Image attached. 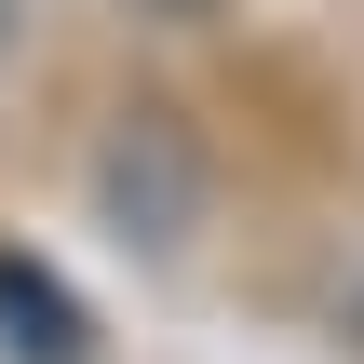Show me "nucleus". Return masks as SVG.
<instances>
[{
  "label": "nucleus",
  "instance_id": "obj_1",
  "mask_svg": "<svg viewBox=\"0 0 364 364\" xmlns=\"http://www.w3.org/2000/svg\"><path fill=\"white\" fill-rule=\"evenodd\" d=\"M95 216H108L135 257H189V230H203V149H189L162 108H135V122L95 149Z\"/></svg>",
  "mask_w": 364,
  "mask_h": 364
},
{
  "label": "nucleus",
  "instance_id": "obj_2",
  "mask_svg": "<svg viewBox=\"0 0 364 364\" xmlns=\"http://www.w3.org/2000/svg\"><path fill=\"white\" fill-rule=\"evenodd\" d=\"M0 351L14 364H81V311H68L54 270H27V257H0Z\"/></svg>",
  "mask_w": 364,
  "mask_h": 364
},
{
  "label": "nucleus",
  "instance_id": "obj_3",
  "mask_svg": "<svg viewBox=\"0 0 364 364\" xmlns=\"http://www.w3.org/2000/svg\"><path fill=\"white\" fill-rule=\"evenodd\" d=\"M14 27H27V0H0V54H14Z\"/></svg>",
  "mask_w": 364,
  "mask_h": 364
}]
</instances>
